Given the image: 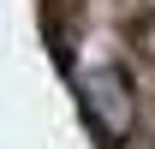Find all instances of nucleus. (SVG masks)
<instances>
[{"label": "nucleus", "instance_id": "f257e3e1", "mask_svg": "<svg viewBox=\"0 0 155 149\" xmlns=\"http://www.w3.org/2000/svg\"><path fill=\"white\" fill-rule=\"evenodd\" d=\"M78 101H84V119L101 137V149H125L137 131V84L125 66H90L78 78Z\"/></svg>", "mask_w": 155, "mask_h": 149}, {"label": "nucleus", "instance_id": "f03ea898", "mask_svg": "<svg viewBox=\"0 0 155 149\" xmlns=\"http://www.w3.org/2000/svg\"><path fill=\"white\" fill-rule=\"evenodd\" d=\"M131 42H137V54L149 60L155 66V12H143V18H137V30H131Z\"/></svg>", "mask_w": 155, "mask_h": 149}]
</instances>
